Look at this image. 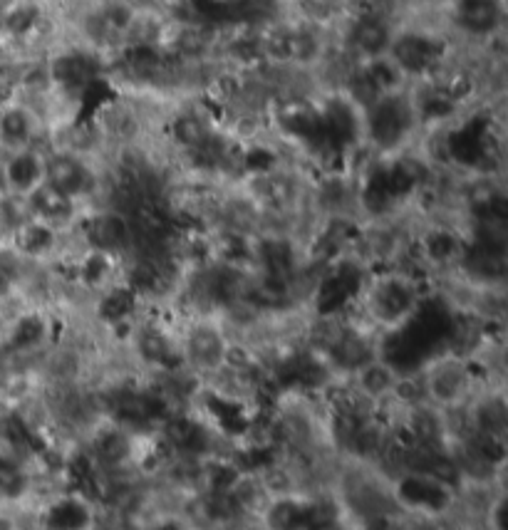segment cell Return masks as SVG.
I'll use <instances>...</instances> for the list:
<instances>
[{"mask_svg":"<svg viewBox=\"0 0 508 530\" xmlns=\"http://www.w3.org/2000/svg\"><path fill=\"white\" fill-rule=\"evenodd\" d=\"M87 211L100 204L102 166L70 152H45V181Z\"/></svg>","mask_w":508,"mask_h":530,"instance_id":"6","label":"cell"},{"mask_svg":"<svg viewBox=\"0 0 508 530\" xmlns=\"http://www.w3.org/2000/svg\"><path fill=\"white\" fill-rule=\"evenodd\" d=\"M399 377H402V374H399L390 362L382 360V357H375V360L367 362V365L360 367L355 374H350L345 382L357 397L365 399L367 404H372V407L380 412L382 407H387V404L395 399Z\"/></svg>","mask_w":508,"mask_h":530,"instance_id":"10","label":"cell"},{"mask_svg":"<svg viewBox=\"0 0 508 530\" xmlns=\"http://www.w3.org/2000/svg\"><path fill=\"white\" fill-rule=\"evenodd\" d=\"M414 372H417L419 382H422V392L427 404H432L437 409L464 407L474 397L476 389L481 387L471 362L452 350L434 352Z\"/></svg>","mask_w":508,"mask_h":530,"instance_id":"4","label":"cell"},{"mask_svg":"<svg viewBox=\"0 0 508 530\" xmlns=\"http://www.w3.org/2000/svg\"><path fill=\"white\" fill-rule=\"evenodd\" d=\"M442 18L449 40L454 43L476 45V48L504 45V0H444Z\"/></svg>","mask_w":508,"mask_h":530,"instance_id":"5","label":"cell"},{"mask_svg":"<svg viewBox=\"0 0 508 530\" xmlns=\"http://www.w3.org/2000/svg\"><path fill=\"white\" fill-rule=\"evenodd\" d=\"M45 181V152L43 149H20L3 154V184L5 194L28 196Z\"/></svg>","mask_w":508,"mask_h":530,"instance_id":"11","label":"cell"},{"mask_svg":"<svg viewBox=\"0 0 508 530\" xmlns=\"http://www.w3.org/2000/svg\"><path fill=\"white\" fill-rule=\"evenodd\" d=\"M45 129L40 119L23 102L13 100L0 109V154H13L20 149H43Z\"/></svg>","mask_w":508,"mask_h":530,"instance_id":"9","label":"cell"},{"mask_svg":"<svg viewBox=\"0 0 508 530\" xmlns=\"http://www.w3.org/2000/svg\"><path fill=\"white\" fill-rule=\"evenodd\" d=\"M422 119L409 87L382 95L362 109V144L380 159H392L417 144Z\"/></svg>","mask_w":508,"mask_h":530,"instance_id":"2","label":"cell"},{"mask_svg":"<svg viewBox=\"0 0 508 530\" xmlns=\"http://www.w3.org/2000/svg\"><path fill=\"white\" fill-rule=\"evenodd\" d=\"M429 298V283L399 268H375L365 275L350 313L380 337L402 330Z\"/></svg>","mask_w":508,"mask_h":530,"instance_id":"1","label":"cell"},{"mask_svg":"<svg viewBox=\"0 0 508 530\" xmlns=\"http://www.w3.org/2000/svg\"><path fill=\"white\" fill-rule=\"evenodd\" d=\"M283 3H285V5H288V8H290V10H293V8H295V5H298V3H300V0H283Z\"/></svg>","mask_w":508,"mask_h":530,"instance_id":"12","label":"cell"},{"mask_svg":"<svg viewBox=\"0 0 508 530\" xmlns=\"http://www.w3.org/2000/svg\"><path fill=\"white\" fill-rule=\"evenodd\" d=\"M5 3V0H0V5H3Z\"/></svg>","mask_w":508,"mask_h":530,"instance_id":"13","label":"cell"},{"mask_svg":"<svg viewBox=\"0 0 508 530\" xmlns=\"http://www.w3.org/2000/svg\"><path fill=\"white\" fill-rule=\"evenodd\" d=\"M176 340H179L181 367L201 382L226 365L233 345L224 322L216 315L176 320Z\"/></svg>","mask_w":508,"mask_h":530,"instance_id":"3","label":"cell"},{"mask_svg":"<svg viewBox=\"0 0 508 530\" xmlns=\"http://www.w3.org/2000/svg\"><path fill=\"white\" fill-rule=\"evenodd\" d=\"M28 209L30 218L43 226L55 228V231H70V228L80 226L82 216H85V206L77 204L70 196L60 194V191L53 189L48 184H40L38 189L30 191L28 196Z\"/></svg>","mask_w":508,"mask_h":530,"instance_id":"8","label":"cell"},{"mask_svg":"<svg viewBox=\"0 0 508 530\" xmlns=\"http://www.w3.org/2000/svg\"><path fill=\"white\" fill-rule=\"evenodd\" d=\"M80 233L90 251L107 253L122 263L134 251V216L119 209L100 206V209L85 211L80 221Z\"/></svg>","mask_w":508,"mask_h":530,"instance_id":"7","label":"cell"}]
</instances>
